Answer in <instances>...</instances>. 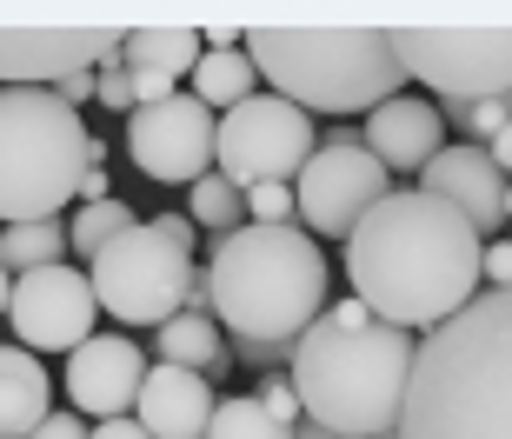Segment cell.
I'll use <instances>...</instances> for the list:
<instances>
[{
    "mask_svg": "<svg viewBox=\"0 0 512 439\" xmlns=\"http://www.w3.org/2000/svg\"><path fill=\"white\" fill-rule=\"evenodd\" d=\"M253 400H260L266 413H273V420L286 426V433H293V426H300V400H293V386H286L280 373H266V380H260V393H253Z\"/></svg>",
    "mask_w": 512,
    "mask_h": 439,
    "instance_id": "83f0119b",
    "label": "cell"
},
{
    "mask_svg": "<svg viewBox=\"0 0 512 439\" xmlns=\"http://www.w3.org/2000/svg\"><path fill=\"white\" fill-rule=\"evenodd\" d=\"M419 193H433L479 233V240H499L506 227V173H499L493 147H473V140H446V147L419 167Z\"/></svg>",
    "mask_w": 512,
    "mask_h": 439,
    "instance_id": "5bb4252c",
    "label": "cell"
},
{
    "mask_svg": "<svg viewBox=\"0 0 512 439\" xmlns=\"http://www.w3.org/2000/svg\"><path fill=\"white\" fill-rule=\"evenodd\" d=\"M54 413V380L27 346L0 340V439H27Z\"/></svg>",
    "mask_w": 512,
    "mask_h": 439,
    "instance_id": "ac0fdd59",
    "label": "cell"
},
{
    "mask_svg": "<svg viewBox=\"0 0 512 439\" xmlns=\"http://www.w3.org/2000/svg\"><path fill=\"white\" fill-rule=\"evenodd\" d=\"M7 293H14V273L0 267V320H7Z\"/></svg>",
    "mask_w": 512,
    "mask_h": 439,
    "instance_id": "d590c367",
    "label": "cell"
},
{
    "mask_svg": "<svg viewBox=\"0 0 512 439\" xmlns=\"http://www.w3.org/2000/svg\"><path fill=\"white\" fill-rule=\"evenodd\" d=\"M7 320H14V340L27 353H74L100 333V300L87 287V273L54 260V267L14 273V293H7Z\"/></svg>",
    "mask_w": 512,
    "mask_h": 439,
    "instance_id": "8fae6325",
    "label": "cell"
},
{
    "mask_svg": "<svg viewBox=\"0 0 512 439\" xmlns=\"http://www.w3.org/2000/svg\"><path fill=\"white\" fill-rule=\"evenodd\" d=\"M160 366H187V373H227V333L213 326V313H173L167 326H153Z\"/></svg>",
    "mask_w": 512,
    "mask_h": 439,
    "instance_id": "ffe728a7",
    "label": "cell"
},
{
    "mask_svg": "<svg viewBox=\"0 0 512 439\" xmlns=\"http://www.w3.org/2000/svg\"><path fill=\"white\" fill-rule=\"evenodd\" d=\"M293 439H340V433H320V426H306V420H300V426H293Z\"/></svg>",
    "mask_w": 512,
    "mask_h": 439,
    "instance_id": "8d00e7d4",
    "label": "cell"
},
{
    "mask_svg": "<svg viewBox=\"0 0 512 439\" xmlns=\"http://www.w3.org/2000/svg\"><path fill=\"white\" fill-rule=\"evenodd\" d=\"M247 227H293V187H247Z\"/></svg>",
    "mask_w": 512,
    "mask_h": 439,
    "instance_id": "484cf974",
    "label": "cell"
},
{
    "mask_svg": "<svg viewBox=\"0 0 512 439\" xmlns=\"http://www.w3.org/2000/svg\"><path fill=\"white\" fill-rule=\"evenodd\" d=\"M207 439H293L273 413H266L253 393H227V400L213 406V420H207Z\"/></svg>",
    "mask_w": 512,
    "mask_h": 439,
    "instance_id": "d4e9b609",
    "label": "cell"
},
{
    "mask_svg": "<svg viewBox=\"0 0 512 439\" xmlns=\"http://www.w3.org/2000/svg\"><path fill=\"white\" fill-rule=\"evenodd\" d=\"M386 193H393V173L360 140L340 134V140H326V147H313V160L300 167V180H293V220H306V233H320V240H346Z\"/></svg>",
    "mask_w": 512,
    "mask_h": 439,
    "instance_id": "30bf717a",
    "label": "cell"
},
{
    "mask_svg": "<svg viewBox=\"0 0 512 439\" xmlns=\"http://www.w3.org/2000/svg\"><path fill=\"white\" fill-rule=\"evenodd\" d=\"M479 253H486V240L446 200L419 187H393L346 233V280L373 320L419 340L479 293Z\"/></svg>",
    "mask_w": 512,
    "mask_h": 439,
    "instance_id": "6da1fadb",
    "label": "cell"
},
{
    "mask_svg": "<svg viewBox=\"0 0 512 439\" xmlns=\"http://www.w3.org/2000/svg\"><path fill=\"white\" fill-rule=\"evenodd\" d=\"M147 380V353L127 333H94L87 346L67 353V413L80 420H127Z\"/></svg>",
    "mask_w": 512,
    "mask_h": 439,
    "instance_id": "9a60e30c",
    "label": "cell"
},
{
    "mask_svg": "<svg viewBox=\"0 0 512 439\" xmlns=\"http://www.w3.org/2000/svg\"><path fill=\"white\" fill-rule=\"evenodd\" d=\"M127 227H140V213H133L127 193H114V200H94V207H80L74 220H67V247H74L80 260H94V253L114 247Z\"/></svg>",
    "mask_w": 512,
    "mask_h": 439,
    "instance_id": "603a6c76",
    "label": "cell"
},
{
    "mask_svg": "<svg viewBox=\"0 0 512 439\" xmlns=\"http://www.w3.org/2000/svg\"><path fill=\"white\" fill-rule=\"evenodd\" d=\"M187 80H193V100L213 107V114H227V107L260 94V74H253L247 47H200V67Z\"/></svg>",
    "mask_w": 512,
    "mask_h": 439,
    "instance_id": "44dd1931",
    "label": "cell"
},
{
    "mask_svg": "<svg viewBox=\"0 0 512 439\" xmlns=\"http://www.w3.org/2000/svg\"><path fill=\"white\" fill-rule=\"evenodd\" d=\"M266 94L293 100L300 114H373L406 94V67L386 27H253L240 34Z\"/></svg>",
    "mask_w": 512,
    "mask_h": 439,
    "instance_id": "5b68a950",
    "label": "cell"
},
{
    "mask_svg": "<svg viewBox=\"0 0 512 439\" xmlns=\"http://www.w3.org/2000/svg\"><path fill=\"white\" fill-rule=\"evenodd\" d=\"M193 253L173 247L167 233L140 220L114 240V247L94 253L87 267V287L100 300V320H120V326H167L180 306H187V287H193Z\"/></svg>",
    "mask_w": 512,
    "mask_h": 439,
    "instance_id": "52a82bcc",
    "label": "cell"
},
{
    "mask_svg": "<svg viewBox=\"0 0 512 439\" xmlns=\"http://www.w3.org/2000/svg\"><path fill=\"white\" fill-rule=\"evenodd\" d=\"M120 60L114 27H0V87H60Z\"/></svg>",
    "mask_w": 512,
    "mask_h": 439,
    "instance_id": "4fadbf2b",
    "label": "cell"
},
{
    "mask_svg": "<svg viewBox=\"0 0 512 439\" xmlns=\"http://www.w3.org/2000/svg\"><path fill=\"white\" fill-rule=\"evenodd\" d=\"M406 80H426L446 100L512 94V27H386Z\"/></svg>",
    "mask_w": 512,
    "mask_h": 439,
    "instance_id": "9c48e42d",
    "label": "cell"
},
{
    "mask_svg": "<svg viewBox=\"0 0 512 439\" xmlns=\"http://www.w3.org/2000/svg\"><path fill=\"white\" fill-rule=\"evenodd\" d=\"M193 227L200 233H213V240H227V233H240L247 227V193L233 187V180H220V173H207V180H193Z\"/></svg>",
    "mask_w": 512,
    "mask_h": 439,
    "instance_id": "cb8c5ba5",
    "label": "cell"
},
{
    "mask_svg": "<svg viewBox=\"0 0 512 439\" xmlns=\"http://www.w3.org/2000/svg\"><path fill=\"white\" fill-rule=\"evenodd\" d=\"M87 439H153V433L127 413V420H100V426H87Z\"/></svg>",
    "mask_w": 512,
    "mask_h": 439,
    "instance_id": "1f68e13d",
    "label": "cell"
},
{
    "mask_svg": "<svg viewBox=\"0 0 512 439\" xmlns=\"http://www.w3.org/2000/svg\"><path fill=\"white\" fill-rule=\"evenodd\" d=\"M360 147L373 153L386 173H413V180H419V167L446 147V114H439L426 94L406 87V94L380 100V107L366 114V140H360Z\"/></svg>",
    "mask_w": 512,
    "mask_h": 439,
    "instance_id": "2e32d148",
    "label": "cell"
},
{
    "mask_svg": "<svg viewBox=\"0 0 512 439\" xmlns=\"http://www.w3.org/2000/svg\"><path fill=\"white\" fill-rule=\"evenodd\" d=\"M153 227H160V233H167V240H173V247H187V253H193V240H200V227H193V220H187V213H153Z\"/></svg>",
    "mask_w": 512,
    "mask_h": 439,
    "instance_id": "4dcf8cb0",
    "label": "cell"
},
{
    "mask_svg": "<svg viewBox=\"0 0 512 439\" xmlns=\"http://www.w3.org/2000/svg\"><path fill=\"white\" fill-rule=\"evenodd\" d=\"M54 94H60V100H67V107L80 114V100H94V74H67V80L54 87Z\"/></svg>",
    "mask_w": 512,
    "mask_h": 439,
    "instance_id": "d6a6232c",
    "label": "cell"
},
{
    "mask_svg": "<svg viewBox=\"0 0 512 439\" xmlns=\"http://www.w3.org/2000/svg\"><path fill=\"white\" fill-rule=\"evenodd\" d=\"M493 160H499V173H506V180H512V120H506V127H499V140H493Z\"/></svg>",
    "mask_w": 512,
    "mask_h": 439,
    "instance_id": "e575fe53",
    "label": "cell"
},
{
    "mask_svg": "<svg viewBox=\"0 0 512 439\" xmlns=\"http://www.w3.org/2000/svg\"><path fill=\"white\" fill-rule=\"evenodd\" d=\"M413 333L373 320L353 293L333 300L320 320L293 340L286 386L300 400V420L340 439H380L399 426L406 373H413Z\"/></svg>",
    "mask_w": 512,
    "mask_h": 439,
    "instance_id": "3957f363",
    "label": "cell"
},
{
    "mask_svg": "<svg viewBox=\"0 0 512 439\" xmlns=\"http://www.w3.org/2000/svg\"><path fill=\"white\" fill-rule=\"evenodd\" d=\"M27 439H87V420L60 406V413H47V420H40V426H34V433H27Z\"/></svg>",
    "mask_w": 512,
    "mask_h": 439,
    "instance_id": "f546056e",
    "label": "cell"
},
{
    "mask_svg": "<svg viewBox=\"0 0 512 439\" xmlns=\"http://www.w3.org/2000/svg\"><path fill=\"white\" fill-rule=\"evenodd\" d=\"M94 100L107 107V114H133V80L120 60H107V67H94Z\"/></svg>",
    "mask_w": 512,
    "mask_h": 439,
    "instance_id": "4316f807",
    "label": "cell"
},
{
    "mask_svg": "<svg viewBox=\"0 0 512 439\" xmlns=\"http://www.w3.org/2000/svg\"><path fill=\"white\" fill-rule=\"evenodd\" d=\"M213 380L187 373V366H147L140 380V400H133V420L147 426L153 439H207L213 420Z\"/></svg>",
    "mask_w": 512,
    "mask_h": 439,
    "instance_id": "e0dca14e",
    "label": "cell"
},
{
    "mask_svg": "<svg viewBox=\"0 0 512 439\" xmlns=\"http://www.w3.org/2000/svg\"><path fill=\"white\" fill-rule=\"evenodd\" d=\"M213 326L227 320V340L293 346L326 313V253L300 227H240L207 253Z\"/></svg>",
    "mask_w": 512,
    "mask_h": 439,
    "instance_id": "277c9868",
    "label": "cell"
},
{
    "mask_svg": "<svg viewBox=\"0 0 512 439\" xmlns=\"http://www.w3.org/2000/svg\"><path fill=\"white\" fill-rule=\"evenodd\" d=\"M399 439H512V287H486L419 333Z\"/></svg>",
    "mask_w": 512,
    "mask_h": 439,
    "instance_id": "7a4b0ae2",
    "label": "cell"
},
{
    "mask_svg": "<svg viewBox=\"0 0 512 439\" xmlns=\"http://www.w3.org/2000/svg\"><path fill=\"white\" fill-rule=\"evenodd\" d=\"M320 134H313V114H300L293 100L280 94H253L240 107L220 114V134H213V173L233 180V187H293L300 167L313 160Z\"/></svg>",
    "mask_w": 512,
    "mask_h": 439,
    "instance_id": "ba28073f",
    "label": "cell"
},
{
    "mask_svg": "<svg viewBox=\"0 0 512 439\" xmlns=\"http://www.w3.org/2000/svg\"><path fill=\"white\" fill-rule=\"evenodd\" d=\"M479 280L512 287V240H506V233H499V240H486V253H479Z\"/></svg>",
    "mask_w": 512,
    "mask_h": 439,
    "instance_id": "f1b7e54d",
    "label": "cell"
},
{
    "mask_svg": "<svg viewBox=\"0 0 512 439\" xmlns=\"http://www.w3.org/2000/svg\"><path fill=\"white\" fill-rule=\"evenodd\" d=\"M506 220H512V180H506Z\"/></svg>",
    "mask_w": 512,
    "mask_h": 439,
    "instance_id": "74e56055",
    "label": "cell"
},
{
    "mask_svg": "<svg viewBox=\"0 0 512 439\" xmlns=\"http://www.w3.org/2000/svg\"><path fill=\"white\" fill-rule=\"evenodd\" d=\"M200 27H133V34H120V67L127 74H160V80H180L200 67Z\"/></svg>",
    "mask_w": 512,
    "mask_h": 439,
    "instance_id": "d6986e66",
    "label": "cell"
},
{
    "mask_svg": "<svg viewBox=\"0 0 512 439\" xmlns=\"http://www.w3.org/2000/svg\"><path fill=\"white\" fill-rule=\"evenodd\" d=\"M67 260V220H27V227H0V267L34 273Z\"/></svg>",
    "mask_w": 512,
    "mask_h": 439,
    "instance_id": "7402d4cb",
    "label": "cell"
},
{
    "mask_svg": "<svg viewBox=\"0 0 512 439\" xmlns=\"http://www.w3.org/2000/svg\"><path fill=\"white\" fill-rule=\"evenodd\" d=\"M87 167H107V140L87 134L54 87H0V227L60 220Z\"/></svg>",
    "mask_w": 512,
    "mask_h": 439,
    "instance_id": "8992f818",
    "label": "cell"
},
{
    "mask_svg": "<svg viewBox=\"0 0 512 439\" xmlns=\"http://www.w3.org/2000/svg\"><path fill=\"white\" fill-rule=\"evenodd\" d=\"M80 200L94 207V200H114V187H107V167H87V180H80Z\"/></svg>",
    "mask_w": 512,
    "mask_h": 439,
    "instance_id": "836d02e7",
    "label": "cell"
},
{
    "mask_svg": "<svg viewBox=\"0 0 512 439\" xmlns=\"http://www.w3.org/2000/svg\"><path fill=\"white\" fill-rule=\"evenodd\" d=\"M213 134H220V114L200 107L193 94L153 100V107H133L127 114V153L133 167L160 180V187H193L213 173Z\"/></svg>",
    "mask_w": 512,
    "mask_h": 439,
    "instance_id": "7c38bea8",
    "label": "cell"
}]
</instances>
